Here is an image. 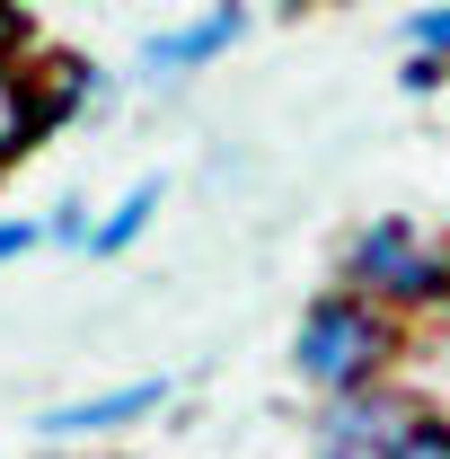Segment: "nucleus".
<instances>
[{
	"label": "nucleus",
	"instance_id": "1",
	"mask_svg": "<svg viewBox=\"0 0 450 459\" xmlns=\"http://www.w3.org/2000/svg\"><path fill=\"white\" fill-rule=\"evenodd\" d=\"M397 353V327L380 300H362V291H318L309 309H300V336H291V371L309 380V389H371L380 371H389Z\"/></svg>",
	"mask_w": 450,
	"mask_h": 459
},
{
	"label": "nucleus",
	"instance_id": "2",
	"mask_svg": "<svg viewBox=\"0 0 450 459\" xmlns=\"http://www.w3.org/2000/svg\"><path fill=\"white\" fill-rule=\"evenodd\" d=\"M344 291H362L380 309H433L450 300V256L415 221H371L344 247Z\"/></svg>",
	"mask_w": 450,
	"mask_h": 459
},
{
	"label": "nucleus",
	"instance_id": "3",
	"mask_svg": "<svg viewBox=\"0 0 450 459\" xmlns=\"http://www.w3.org/2000/svg\"><path fill=\"white\" fill-rule=\"evenodd\" d=\"M247 27H256V9H247V0H212L203 18L160 27V36L142 45V80H151V89H177V80L212 71L221 54H238V45H247Z\"/></svg>",
	"mask_w": 450,
	"mask_h": 459
},
{
	"label": "nucleus",
	"instance_id": "4",
	"mask_svg": "<svg viewBox=\"0 0 450 459\" xmlns=\"http://www.w3.org/2000/svg\"><path fill=\"white\" fill-rule=\"evenodd\" d=\"M415 424V398H397V389H344L336 406H327V451H353V459H380Z\"/></svg>",
	"mask_w": 450,
	"mask_h": 459
},
{
	"label": "nucleus",
	"instance_id": "5",
	"mask_svg": "<svg viewBox=\"0 0 450 459\" xmlns=\"http://www.w3.org/2000/svg\"><path fill=\"white\" fill-rule=\"evenodd\" d=\"M45 133H54V107H45V89H36V62L0 54V169H18Z\"/></svg>",
	"mask_w": 450,
	"mask_h": 459
},
{
	"label": "nucleus",
	"instance_id": "6",
	"mask_svg": "<svg viewBox=\"0 0 450 459\" xmlns=\"http://www.w3.org/2000/svg\"><path fill=\"white\" fill-rule=\"evenodd\" d=\"M160 398H169V380H124V389H98V398H80V406H54L36 433H54V442H71V433H115V424H142Z\"/></svg>",
	"mask_w": 450,
	"mask_h": 459
},
{
	"label": "nucleus",
	"instance_id": "7",
	"mask_svg": "<svg viewBox=\"0 0 450 459\" xmlns=\"http://www.w3.org/2000/svg\"><path fill=\"white\" fill-rule=\"evenodd\" d=\"M160 195H169V186H160V177H142V186H133V195L115 204L107 221L89 230V256H124V247H133V238L151 230V212H160Z\"/></svg>",
	"mask_w": 450,
	"mask_h": 459
},
{
	"label": "nucleus",
	"instance_id": "8",
	"mask_svg": "<svg viewBox=\"0 0 450 459\" xmlns=\"http://www.w3.org/2000/svg\"><path fill=\"white\" fill-rule=\"evenodd\" d=\"M397 36H406V54H433V62H450V0H433V9H415V18L397 27Z\"/></svg>",
	"mask_w": 450,
	"mask_h": 459
},
{
	"label": "nucleus",
	"instance_id": "9",
	"mask_svg": "<svg viewBox=\"0 0 450 459\" xmlns=\"http://www.w3.org/2000/svg\"><path fill=\"white\" fill-rule=\"evenodd\" d=\"M380 459H450V424H442V415H415Z\"/></svg>",
	"mask_w": 450,
	"mask_h": 459
},
{
	"label": "nucleus",
	"instance_id": "10",
	"mask_svg": "<svg viewBox=\"0 0 450 459\" xmlns=\"http://www.w3.org/2000/svg\"><path fill=\"white\" fill-rule=\"evenodd\" d=\"M89 204H80V195H71V204H54V212H45V238H54V247H89Z\"/></svg>",
	"mask_w": 450,
	"mask_h": 459
},
{
	"label": "nucleus",
	"instance_id": "11",
	"mask_svg": "<svg viewBox=\"0 0 450 459\" xmlns=\"http://www.w3.org/2000/svg\"><path fill=\"white\" fill-rule=\"evenodd\" d=\"M36 247H45V221H0V265H18Z\"/></svg>",
	"mask_w": 450,
	"mask_h": 459
},
{
	"label": "nucleus",
	"instance_id": "12",
	"mask_svg": "<svg viewBox=\"0 0 450 459\" xmlns=\"http://www.w3.org/2000/svg\"><path fill=\"white\" fill-rule=\"evenodd\" d=\"M450 80V62H433V54H406V89H442Z\"/></svg>",
	"mask_w": 450,
	"mask_h": 459
},
{
	"label": "nucleus",
	"instance_id": "13",
	"mask_svg": "<svg viewBox=\"0 0 450 459\" xmlns=\"http://www.w3.org/2000/svg\"><path fill=\"white\" fill-rule=\"evenodd\" d=\"M265 9H282V18H309V9H318V0H265Z\"/></svg>",
	"mask_w": 450,
	"mask_h": 459
},
{
	"label": "nucleus",
	"instance_id": "14",
	"mask_svg": "<svg viewBox=\"0 0 450 459\" xmlns=\"http://www.w3.org/2000/svg\"><path fill=\"white\" fill-rule=\"evenodd\" d=\"M318 459H353V451H318Z\"/></svg>",
	"mask_w": 450,
	"mask_h": 459
}]
</instances>
